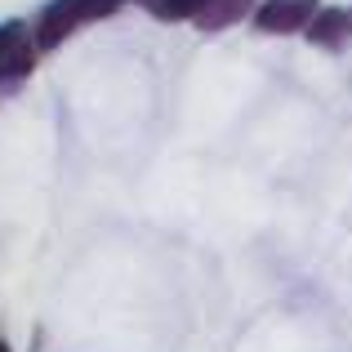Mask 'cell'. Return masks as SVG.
Returning <instances> with one entry per match:
<instances>
[{
    "label": "cell",
    "instance_id": "cell-1",
    "mask_svg": "<svg viewBox=\"0 0 352 352\" xmlns=\"http://www.w3.org/2000/svg\"><path fill=\"white\" fill-rule=\"evenodd\" d=\"M125 5H134V0H50L32 23V41H36V50H58V45L67 41V36H76L85 23L112 18L116 9H125Z\"/></svg>",
    "mask_w": 352,
    "mask_h": 352
},
{
    "label": "cell",
    "instance_id": "cell-2",
    "mask_svg": "<svg viewBox=\"0 0 352 352\" xmlns=\"http://www.w3.org/2000/svg\"><path fill=\"white\" fill-rule=\"evenodd\" d=\"M36 41H32V27L23 18H5L0 23V89H18L27 76L36 72Z\"/></svg>",
    "mask_w": 352,
    "mask_h": 352
},
{
    "label": "cell",
    "instance_id": "cell-3",
    "mask_svg": "<svg viewBox=\"0 0 352 352\" xmlns=\"http://www.w3.org/2000/svg\"><path fill=\"white\" fill-rule=\"evenodd\" d=\"M317 5L321 0H254L250 18H254V32L263 36H294L317 14Z\"/></svg>",
    "mask_w": 352,
    "mask_h": 352
},
{
    "label": "cell",
    "instance_id": "cell-4",
    "mask_svg": "<svg viewBox=\"0 0 352 352\" xmlns=\"http://www.w3.org/2000/svg\"><path fill=\"white\" fill-rule=\"evenodd\" d=\"M303 36L326 54H344L348 41H352V14L348 9H335V5H326V9L317 5V14L303 23Z\"/></svg>",
    "mask_w": 352,
    "mask_h": 352
},
{
    "label": "cell",
    "instance_id": "cell-5",
    "mask_svg": "<svg viewBox=\"0 0 352 352\" xmlns=\"http://www.w3.org/2000/svg\"><path fill=\"white\" fill-rule=\"evenodd\" d=\"M250 9H254V0H206L192 23H197L206 36H214V32H223V27L241 23V18H250Z\"/></svg>",
    "mask_w": 352,
    "mask_h": 352
},
{
    "label": "cell",
    "instance_id": "cell-6",
    "mask_svg": "<svg viewBox=\"0 0 352 352\" xmlns=\"http://www.w3.org/2000/svg\"><path fill=\"white\" fill-rule=\"evenodd\" d=\"M138 5H143L156 23H192L206 0H138Z\"/></svg>",
    "mask_w": 352,
    "mask_h": 352
},
{
    "label": "cell",
    "instance_id": "cell-7",
    "mask_svg": "<svg viewBox=\"0 0 352 352\" xmlns=\"http://www.w3.org/2000/svg\"><path fill=\"white\" fill-rule=\"evenodd\" d=\"M0 352H9V344H5V339H0Z\"/></svg>",
    "mask_w": 352,
    "mask_h": 352
},
{
    "label": "cell",
    "instance_id": "cell-8",
    "mask_svg": "<svg viewBox=\"0 0 352 352\" xmlns=\"http://www.w3.org/2000/svg\"><path fill=\"white\" fill-rule=\"evenodd\" d=\"M348 14H352V9H348Z\"/></svg>",
    "mask_w": 352,
    "mask_h": 352
}]
</instances>
